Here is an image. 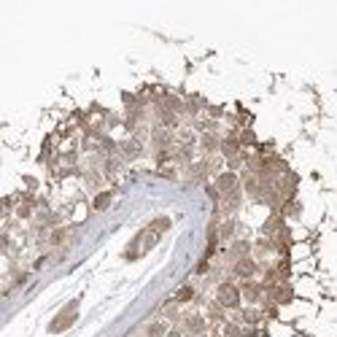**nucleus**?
Returning <instances> with one entry per match:
<instances>
[{
    "mask_svg": "<svg viewBox=\"0 0 337 337\" xmlns=\"http://www.w3.org/2000/svg\"><path fill=\"white\" fill-rule=\"evenodd\" d=\"M232 273H235L238 278H243V280H251L256 273H259V265L251 256H243V259H238L235 262V267H232Z\"/></svg>",
    "mask_w": 337,
    "mask_h": 337,
    "instance_id": "nucleus-3",
    "label": "nucleus"
},
{
    "mask_svg": "<svg viewBox=\"0 0 337 337\" xmlns=\"http://www.w3.org/2000/svg\"><path fill=\"white\" fill-rule=\"evenodd\" d=\"M184 321H186V332H192V334L205 332V318H200V316H186Z\"/></svg>",
    "mask_w": 337,
    "mask_h": 337,
    "instance_id": "nucleus-9",
    "label": "nucleus"
},
{
    "mask_svg": "<svg viewBox=\"0 0 337 337\" xmlns=\"http://www.w3.org/2000/svg\"><path fill=\"white\" fill-rule=\"evenodd\" d=\"M240 197H243V194H240V186H238V189H232V192L227 194V202H224V211H227V213L238 211V205H240Z\"/></svg>",
    "mask_w": 337,
    "mask_h": 337,
    "instance_id": "nucleus-11",
    "label": "nucleus"
},
{
    "mask_svg": "<svg viewBox=\"0 0 337 337\" xmlns=\"http://www.w3.org/2000/svg\"><path fill=\"white\" fill-rule=\"evenodd\" d=\"M68 232H70V229H65V227L54 229V232H51V238H49V243H51V246H62L65 238H68Z\"/></svg>",
    "mask_w": 337,
    "mask_h": 337,
    "instance_id": "nucleus-13",
    "label": "nucleus"
},
{
    "mask_svg": "<svg viewBox=\"0 0 337 337\" xmlns=\"http://www.w3.org/2000/svg\"><path fill=\"white\" fill-rule=\"evenodd\" d=\"M146 334H148V337H165V324H151V326L146 329Z\"/></svg>",
    "mask_w": 337,
    "mask_h": 337,
    "instance_id": "nucleus-16",
    "label": "nucleus"
},
{
    "mask_svg": "<svg viewBox=\"0 0 337 337\" xmlns=\"http://www.w3.org/2000/svg\"><path fill=\"white\" fill-rule=\"evenodd\" d=\"M111 197H114L111 192H100L97 197H95V202H92V208H95V211H106L108 205H111Z\"/></svg>",
    "mask_w": 337,
    "mask_h": 337,
    "instance_id": "nucleus-12",
    "label": "nucleus"
},
{
    "mask_svg": "<svg viewBox=\"0 0 337 337\" xmlns=\"http://www.w3.org/2000/svg\"><path fill=\"white\" fill-rule=\"evenodd\" d=\"M232 189H238V175L235 173H221L219 178H216V192L229 194Z\"/></svg>",
    "mask_w": 337,
    "mask_h": 337,
    "instance_id": "nucleus-5",
    "label": "nucleus"
},
{
    "mask_svg": "<svg viewBox=\"0 0 337 337\" xmlns=\"http://www.w3.org/2000/svg\"><path fill=\"white\" fill-rule=\"evenodd\" d=\"M200 143H202V148H205V151H208V154H213V151H216V148H221V140H219L216 135H213V133H205Z\"/></svg>",
    "mask_w": 337,
    "mask_h": 337,
    "instance_id": "nucleus-10",
    "label": "nucleus"
},
{
    "mask_svg": "<svg viewBox=\"0 0 337 337\" xmlns=\"http://www.w3.org/2000/svg\"><path fill=\"white\" fill-rule=\"evenodd\" d=\"M262 292H265V283H254V280H243V286H240V294L246 297L248 302H256L262 297Z\"/></svg>",
    "mask_w": 337,
    "mask_h": 337,
    "instance_id": "nucleus-4",
    "label": "nucleus"
},
{
    "mask_svg": "<svg viewBox=\"0 0 337 337\" xmlns=\"http://www.w3.org/2000/svg\"><path fill=\"white\" fill-rule=\"evenodd\" d=\"M119 148H121V157H124V159H138L140 151H143L140 140H124V143H121Z\"/></svg>",
    "mask_w": 337,
    "mask_h": 337,
    "instance_id": "nucleus-7",
    "label": "nucleus"
},
{
    "mask_svg": "<svg viewBox=\"0 0 337 337\" xmlns=\"http://www.w3.org/2000/svg\"><path fill=\"white\" fill-rule=\"evenodd\" d=\"M148 229H151V232H157V235H159V232H165V229H170V219H157V221H151V224H148Z\"/></svg>",
    "mask_w": 337,
    "mask_h": 337,
    "instance_id": "nucleus-14",
    "label": "nucleus"
},
{
    "mask_svg": "<svg viewBox=\"0 0 337 337\" xmlns=\"http://www.w3.org/2000/svg\"><path fill=\"white\" fill-rule=\"evenodd\" d=\"M248 251H251V243H248V240H235V243H232L229 256L238 262V259H243V256H248Z\"/></svg>",
    "mask_w": 337,
    "mask_h": 337,
    "instance_id": "nucleus-8",
    "label": "nucleus"
},
{
    "mask_svg": "<svg viewBox=\"0 0 337 337\" xmlns=\"http://www.w3.org/2000/svg\"><path fill=\"white\" fill-rule=\"evenodd\" d=\"M216 297H219V305H221V307H238L240 299H243L240 286L229 283V280H224V283L216 289Z\"/></svg>",
    "mask_w": 337,
    "mask_h": 337,
    "instance_id": "nucleus-1",
    "label": "nucleus"
},
{
    "mask_svg": "<svg viewBox=\"0 0 337 337\" xmlns=\"http://www.w3.org/2000/svg\"><path fill=\"white\" fill-rule=\"evenodd\" d=\"M76 316H79V299H76V302H70V305H68V310H62L57 318H54V321H51V326H49V332H51V334H60V332H65V329H68V326H70L73 321H76Z\"/></svg>",
    "mask_w": 337,
    "mask_h": 337,
    "instance_id": "nucleus-2",
    "label": "nucleus"
},
{
    "mask_svg": "<svg viewBox=\"0 0 337 337\" xmlns=\"http://www.w3.org/2000/svg\"><path fill=\"white\" fill-rule=\"evenodd\" d=\"M265 292L273 297V302H289V299H292V289H289L286 283H275V286L265 289Z\"/></svg>",
    "mask_w": 337,
    "mask_h": 337,
    "instance_id": "nucleus-6",
    "label": "nucleus"
},
{
    "mask_svg": "<svg viewBox=\"0 0 337 337\" xmlns=\"http://www.w3.org/2000/svg\"><path fill=\"white\" fill-rule=\"evenodd\" d=\"M232 232H235V221H232V219H229V221H227V224H224V227L219 229V238H229V235H232Z\"/></svg>",
    "mask_w": 337,
    "mask_h": 337,
    "instance_id": "nucleus-17",
    "label": "nucleus"
},
{
    "mask_svg": "<svg viewBox=\"0 0 337 337\" xmlns=\"http://www.w3.org/2000/svg\"><path fill=\"white\" fill-rule=\"evenodd\" d=\"M194 297V289L192 286H184L178 294H175V302H186V299H192Z\"/></svg>",
    "mask_w": 337,
    "mask_h": 337,
    "instance_id": "nucleus-15",
    "label": "nucleus"
}]
</instances>
